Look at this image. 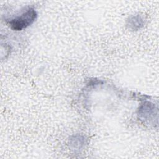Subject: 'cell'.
<instances>
[{
  "mask_svg": "<svg viewBox=\"0 0 159 159\" xmlns=\"http://www.w3.org/2000/svg\"><path fill=\"white\" fill-rule=\"evenodd\" d=\"M36 17L37 14L35 10L29 9L19 16L10 20L9 23L12 29L20 30L32 24Z\"/></svg>",
  "mask_w": 159,
  "mask_h": 159,
  "instance_id": "1",
  "label": "cell"
}]
</instances>
